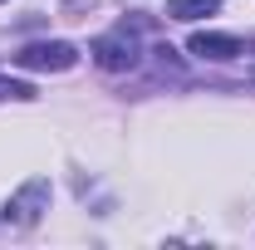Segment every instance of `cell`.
<instances>
[{"instance_id": "obj_3", "label": "cell", "mask_w": 255, "mask_h": 250, "mask_svg": "<svg viewBox=\"0 0 255 250\" xmlns=\"http://www.w3.org/2000/svg\"><path fill=\"white\" fill-rule=\"evenodd\" d=\"M94 59L98 69H108V74H123V69H132L137 64V39L132 34H103V39H94Z\"/></svg>"}, {"instance_id": "obj_5", "label": "cell", "mask_w": 255, "mask_h": 250, "mask_svg": "<svg viewBox=\"0 0 255 250\" xmlns=\"http://www.w3.org/2000/svg\"><path fill=\"white\" fill-rule=\"evenodd\" d=\"M211 10H221V0H167V20H201Z\"/></svg>"}, {"instance_id": "obj_4", "label": "cell", "mask_w": 255, "mask_h": 250, "mask_svg": "<svg viewBox=\"0 0 255 250\" xmlns=\"http://www.w3.org/2000/svg\"><path fill=\"white\" fill-rule=\"evenodd\" d=\"M191 54H201V59H236V54H246V44L236 39V34H191V44H187Z\"/></svg>"}, {"instance_id": "obj_1", "label": "cell", "mask_w": 255, "mask_h": 250, "mask_svg": "<svg viewBox=\"0 0 255 250\" xmlns=\"http://www.w3.org/2000/svg\"><path fill=\"white\" fill-rule=\"evenodd\" d=\"M44 211H49V182H44V177L25 182V187L5 201V221H15V226H34Z\"/></svg>"}, {"instance_id": "obj_2", "label": "cell", "mask_w": 255, "mask_h": 250, "mask_svg": "<svg viewBox=\"0 0 255 250\" xmlns=\"http://www.w3.org/2000/svg\"><path fill=\"white\" fill-rule=\"evenodd\" d=\"M15 64L20 69H74L79 64V49L74 44H64V39H44V44H25L20 54H15Z\"/></svg>"}, {"instance_id": "obj_6", "label": "cell", "mask_w": 255, "mask_h": 250, "mask_svg": "<svg viewBox=\"0 0 255 250\" xmlns=\"http://www.w3.org/2000/svg\"><path fill=\"white\" fill-rule=\"evenodd\" d=\"M0 98H34V89L20 84V79H5V74H0Z\"/></svg>"}]
</instances>
